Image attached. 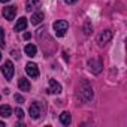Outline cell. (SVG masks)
Instances as JSON below:
<instances>
[{
	"label": "cell",
	"mask_w": 127,
	"mask_h": 127,
	"mask_svg": "<svg viewBox=\"0 0 127 127\" xmlns=\"http://www.w3.org/2000/svg\"><path fill=\"white\" fill-rule=\"evenodd\" d=\"M54 32H55V34L58 36V37H63L66 34V32H67V29H69V24H67V21H64V20H58V21H55L54 23Z\"/></svg>",
	"instance_id": "obj_1"
},
{
	"label": "cell",
	"mask_w": 127,
	"mask_h": 127,
	"mask_svg": "<svg viewBox=\"0 0 127 127\" xmlns=\"http://www.w3.org/2000/svg\"><path fill=\"white\" fill-rule=\"evenodd\" d=\"M79 91H81V94L84 96V100H85V102H88V100L93 99V88H91V84H90L88 81H82V82H81Z\"/></svg>",
	"instance_id": "obj_2"
},
{
	"label": "cell",
	"mask_w": 127,
	"mask_h": 127,
	"mask_svg": "<svg viewBox=\"0 0 127 127\" xmlns=\"http://www.w3.org/2000/svg\"><path fill=\"white\" fill-rule=\"evenodd\" d=\"M88 67H90V70L93 72V73H100V70H102V67H103V63H102V60L100 58H91L90 61H88Z\"/></svg>",
	"instance_id": "obj_3"
},
{
	"label": "cell",
	"mask_w": 127,
	"mask_h": 127,
	"mask_svg": "<svg viewBox=\"0 0 127 127\" xmlns=\"http://www.w3.org/2000/svg\"><path fill=\"white\" fill-rule=\"evenodd\" d=\"M2 73L5 75V78L9 81L12 76H14V64H12V61H5L3 63V66H2Z\"/></svg>",
	"instance_id": "obj_4"
},
{
	"label": "cell",
	"mask_w": 127,
	"mask_h": 127,
	"mask_svg": "<svg viewBox=\"0 0 127 127\" xmlns=\"http://www.w3.org/2000/svg\"><path fill=\"white\" fill-rule=\"evenodd\" d=\"M29 114H30V117L33 120H37L42 115V106H40V103H37V102L32 103L30 108H29Z\"/></svg>",
	"instance_id": "obj_5"
},
{
	"label": "cell",
	"mask_w": 127,
	"mask_h": 127,
	"mask_svg": "<svg viewBox=\"0 0 127 127\" xmlns=\"http://www.w3.org/2000/svg\"><path fill=\"white\" fill-rule=\"evenodd\" d=\"M111 39H112V32H111V30H105V32H102V33L97 36V43L103 46V45H106Z\"/></svg>",
	"instance_id": "obj_6"
},
{
	"label": "cell",
	"mask_w": 127,
	"mask_h": 127,
	"mask_svg": "<svg viewBox=\"0 0 127 127\" xmlns=\"http://www.w3.org/2000/svg\"><path fill=\"white\" fill-rule=\"evenodd\" d=\"M26 72L32 78H37L39 76V69H37V66L34 64V63H27L26 64Z\"/></svg>",
	"instance_id": "obj_7"
},
{
	"label": "cell",
	"mask_w": 127,
	"mask_h": 127,
	"mask_svg": "<svg viewBox=\"0 0 127 127\" xmlns=\"http://www.w3.org/2000/svg\"><path fill=\"white\" fill-rule=\"evenodd\" d=\"M15 14H17V8H15V6H6V8L3 9V17H5V20H8V21L14 20V18H15Z\"/></svg>",
	"instance_id": "obj_8"
},
{
	"label": "cell",
	"mask_w": 127,
	"mask_h": 127,
	"mask_svg": "<svg viewBox=\"0 0 127 127\" xmlns=\"http://www.w3.org/2000/svg\"><path fill=\"white\" fill-rule=\"evenodd\" d=\"M46 91H48V93H52V94H60V93H61V85H60L57 81L49 79V88H48Z\"/></svg>",
	"instance_id": "obj_9"
},
{
	"label": "cell",
	"mask_w": 127,
	"mask_h": 127,
	"mask_svg": "<svg viewBox=\"0 0 127 127\" xmlns=\"http://www.w3.org/2000/svg\"><path fill=\"white\" fill-rule=\"evenodd\" d=\"M40 8V0H27L26 2V9L30 12L33 9H39Z\"/></svg>",
	"instance_id": "obj_10"
},
{
	"label": "cell",
	"mask_w": 127,
	"mask_h": 127,
	"mask_svg": "<svg viewBox=\"0 0 127 127\" xmlns=\"http://www.w3.org/2000/svg\"><path fill=\"white\" fill-rule=\"evenodd\" d=\"M26 27H27V18L26 17H21L18 21H17V24H15V32H23V30H26Z\"/></svg>",
	"instance_id": "obj_11"
},
{
	"label": "cell",
	"mask_w": 127,
	"mask_h": 127,
	"mask_svg": "<svg viewBox=\"0 0 127 127\" xmlns=\"http://www.w3.org/2000/svg\"><path fill=\"white\" fill-rule=\"evenodd\" d=\"M11 114H12V108L9 105H2L0 106V117L8 118V117H11Z\"/></svg>",
	"instance_id": "obj_12"
},
{
	"label": "cell",
	"mask_w": 127,
	"mask_h": 127,
	"mask_svg": "<svg viewBox=\"0 0 127 127\" xmlns=\"http://www.w3.org/2000/svg\"><path fill=\"white\" fill-rule=\"evenodd\" d=\"M60 123H61L63 126H69V124L72 123L70 114H69V112H61V115H60Z\"/></svg>",
	"instance_id": "obj_13"
},
{
	"label": "cell",
	"mask_w": 127,
	"mask_h": 127,
	"mask_svg": "<svg viewBox=\"0 0 127 127\" xmlns=\"http://www.w3.org/2000/svg\"><path fill=\"white\" fill-rule=\"evenodd\" d=\"M18 87H20L21 91H29V90H30V82H29V79L20 78V79H18Z\"/></svg>",
	"instance_id": "obj_14"
},
{
	"label": "cell",
	"mask_w": 127,
	"mask_h": 127,
	"mask_svg": "<svg viewBox=\"0 0 127 127\" xmlns=\"http://www.w3.org/2000/svg\"><path fill=\"white\" fill-rule=\"evenodd\" d=\"M43 21V12H36L32 15V24L33 26H37Z\"/></svg>",
	"instance_id": "obj_15"
},
{
	"label": "cell",
	"mask_w": 127,
	"mask_h": 127,
	"mask_svg": "<svg viewBox=\"0 0 127 127\" xmlns=\"http://www.w3.org/2000/svg\"><path fill=\"white\" fill-rule=\"evenodd\" d=\"M24 51H26V54H27L29 57H34V55H36V52H37V49H36V46H34L33 43H29V45H26Z\"/></svg>",
	"instance_id": "obj_16"
},
{
	"label": "cell",
	"mask_w": 127,
	"mask_h": 127,
	"mask_svg": "<svg viewBox=\"0 0 127 127\" xmlns=\"http://www.w3.org/2000/svg\"><path fill=\"white\" fill-rule=\"evenodd\" d=\"M0 48H5V30L0 27Z\"/></svg>",
	"instance_id": "obj_17"
},
{
	"label": "cell",
	"mask_w": 127,
	"mask_h": 127,
	"mask_svg": "<svg viewBox=\"0 0 127 127\" xmlns=\"http://www.w3.org/2000/svg\"><path fill=\"white\" fill-rule=\"evenodd\" d=\"M15 115H17L20 120H23V118H24V111H23L21 108H17V109H15Z\"/></svg>",
	"instance_id": "obj_18"
},
{
	"label": "cell",
	"mask_w": 127,
	"mask_h": 127,
	"mask_svg": "<svg viewBox=\"0 0 127 127\" xmlns=\"http://www.w3.org/2000/svg\"><path fill=\"white\" fill-rule=\"evenodd\" d=\"M84 32H85V34H90V32H91V26H90V21H87V23H85Z\"/></svg>",
	"instance_id": "obj_19"
},
{
	"label": "cell",
	"mask_w": 127,
	"mask_h": 127,
	"mask_svg": "<svg viewBox=\"0 0 127 127\" xmlns=\"http://www.w3.org/2000/svg\"><path fill=\"white\" fill-rule=\"evenodd\" d=\"M15 100H17L18 103H23V102H24V97H23L21 94H15Z\"/></svg>",
	"instance_id": "obj_20"
},
{
	"label": "cell",
	"mask_w": 127,
	"mask_h": 127,
	"mask_svg": "<svg viewBox=\"0 0 127 127\" xmlns=\"http://www.w3.org/2000/svg\"><path fill=\"white\" fill-rule=\"evenodd\" d=\"M64 2L67 3V5H73V3H76L78 0H64Z\"/></svg>",
	"instance_id": "obj_21"
},
{
	"label": "cell",
	"mask_w": 127,
	"mask_h": 127,
	"mask_svg": "<svg viewBox=\"0 0 127 127\" xmlns=\"http://www.w3.org/2000/svg\"><path fill=\"white\" fill-rule=\"evenodd\" d=\"M12 55H14L15 58H20V55H18V52H17V51H12Z\"/></svg>",
	"instance_id": "obj_22"
},
{
	"label": "cell",
	"mask_w": 127,
	"mask_h": 127,
	"mask_svg": "<svg viewBox=\"0 0 127 127\" xmlns=\"http://www.w3.org/2000/svg\"><path fill=\"white\" fill-rule=\"evenodd\" d=\"M30 36H32L30 33H24V39H30Z\"/></svg>",
	"instance_id": "obj_23"
},
{
	"label": "cell",
	"mask_w": 127,
	"mask_h": 127,
	"mask_svg": "<svg viewBox=\"0 0 127 127\" xmlns=\"http://www.w3.org/2000/svg\"><path fill=\"white\" fill-rule=\"evenodd\" d=\"M0 127H5V123L3 121H0Z\"/></svg>",
	"instance_id": "obj_24"
},
{
	"label": "cell",
	"mask_w": 127,
	"mask_h": 127,
	"mask_svg": "<svg viewBox=\"0 0 127 127\" xmlns=\"http://www.w3.org/2000/svg\"><path fill=\"white\" fill-rule=\"evenodd\" d=\"M0 2H2V3H6V2H9V0H0Z\"/></svg>",
	"instance_id": "obj_25"
},
{
	"label": "cell",
	"mask_w": 127,
	"mask_h": 127,
	"mask_svg": "<svg viewBox=\"0 0 127 127\" xmlns=\"http://www.w3.org/2000/svg\"><path fill=\"white\" fill-rule=\"evenodd\" d=\"M0 60H2V52H0Z\"/></svg>",
	"instance_id": "obj_26"
}]
</instances>
